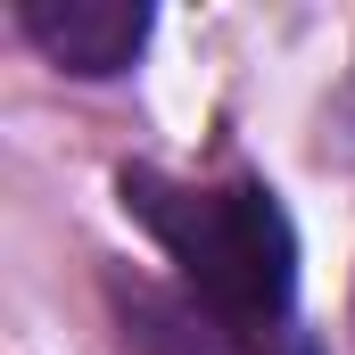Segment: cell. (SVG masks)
Segmentation results:
<instances>
[{
    "instance_id": "obj_1",
    "label": "cell",
    "mask_w": 355,
    "mask_h": 355,
    "mask_svg": "<svg viewBox=\"0 0 355 355\" xmlns=\"http://www.w3.org/2000/svg\"><path fill=\"white\" fill-rule=\"evenodd\" d=\"M124 215H141V232L174 257L182 289L198 297V314L223 339H281L289 306H297V232L281 215L265 182H232V190H190L149 166H124Z\"/></svg>"
},
{
    "instance_id": "obj_2",
    "label": "cell",
    "mask_w": 355,
    "mask_h": 355,
    "mask_svg": "<svg viewBox=\"0 0 355 355\" xmlns=\"http://www.w3.org/2000/svg\"><path fill=\"white\" fill-rule=\"evenodd\" d=\"M17 33L58 67V75H124L149 42V8L141 0H17Z\"/></svg>"
}]
</instances>
